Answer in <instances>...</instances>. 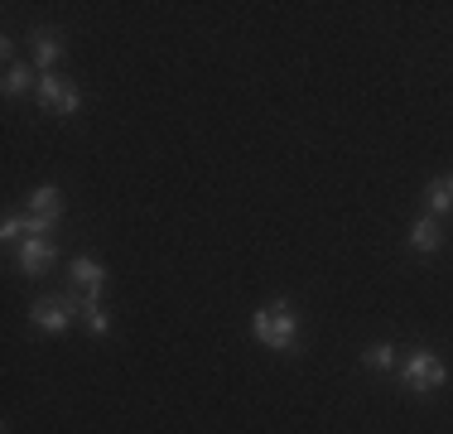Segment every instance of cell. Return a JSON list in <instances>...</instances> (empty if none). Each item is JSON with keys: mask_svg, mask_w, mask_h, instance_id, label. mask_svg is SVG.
Instances as JSON below:
<instances>
[{"mask_svg": "<svg viewBox=\"0 0 453 434\" xmlns=\"http://www.w3.org/2000/svg\"><path fill=\"white\" fill-rule=\"evenodd\" d=\"M251 338L271 353H295L299 347V309L289 299H271L251 314Z\"/></svg>", "mask_w": 453, "mask_h": 434, "instance_id": "1", "label": "cell"}, {"mask_svg": "<svg viewBox=\"0 0 453 434\" xmlns=\"http://www.w3.org/2000/svg\"><path fill=\"white\" fill-rule=\"evenodd\" d=\"M63 227V189L58 183H39L25 198V236H58Z\"/></svg>", "mask_w": 453, "mask_h": 434, "instance_id": "2", "label": "cell"}, {"mask_svg": "<svg viewBox=\"0 0 453 434\" xmlns=\"http://www.w3.org/2000/svg\"><path fill=\"white\" fill-rule=\"evenodd\" d=\"M449 382V367L439 362V353H429V347H410L405 362H401V386L415 391V396H429V391H439Z\"/></svg>", "mask_w": 453, "mask_h": 434, "instance_id": "3", "label": "cell"}, {"mask_svg": "<svg viewBox=\"0 0 453 434\" xmlns=\"http://www.w3.org/2000/svg\"><path fill=\"white\" fill-rule=\"evenodd\" d=\"M73 319H82V299L78 295H44V299H35V309H29V323H35L39 333H68Z\"/></svg>", "mask_w": 453, "mask_h": 434, "instance_id": "4", "label": "cell"}, {"mask_svg": "<svg viewBox=\"0 0 453 434\" xmlns=\"http://www.w3.org/2000/svg\"><path fill=\"white\" fill-rule=\"evenodd\" d=\"M35 102L44 106V112H53V116H78L82 112V87L68 82V78H58V73H39Z\"/></svg>", "mask_w": 453, "mask_h": 434, "instance_id": "5", "label": "cell"}, {"mask_svg": "<svg viewBox=\"0 0 453 434\" xmlns=\"http://www.w3.org/2000/svg\"><path fill=\"white\" fill-rule=\"evenodd\" d=\"M68 53V43H63L58 29H29V63H35L39 73H53V63Z\"/></svg>", "mask_w": 453, "mask_h": 434, "instance_id": "6", "label": "cell"}, {"mask_svg": "<svg viewBox=\"0 0 453 434\" xmlns=\"http://www.w3.org/2000/svg\"><path fill=\"white\" fill-rule=\"evenodd\" d=\"M68 280L82 290V299H102V290H106V266H102V260H92V256H73V260H68Z\"/></svg>", "mask_w": 453, "mask_h": 434, "instance_id": "7", "label": "cell"}, {"mask_svg": "<svg viewBox=\"0 0 453 434\" xmlns=\"http://www.w3.org/2000/svg\"><path fill=\"white\" fill-rule=\"evenodd\" d=\"M53 256H58V246H53L49 236H25V242H19V270H25V275H49Z\"/></svg>", "mask_w": 453, "mask_h": 434, "instance_id": "8", "label": "cell"}, {"mask_svg": "<svg viewBox=\"0 0 453 434\" xmlns=\"http://www.w3.org/2000/svg\"><path fill=\"white\" fill-rule=\"evenodd\" d=\"M410 252H419V256H434L439 246H444V222H439V217H415V222H410Z\"/></svg>", "mask_w": 453, "mask_h": 434, "instance_id": "9", "label": "cell"}, {"mask_svg": "<svg viewBox=\"0 0 453 434\" xmlns=\"http://www.w3.org/2000/svg\"><path fill=\"white\" fill-rule=\"evenodd\" d=\"M25 92H39V68L35 63H5V97H25Z\"/></svg>", "mask_w": 453, "mask_h": 434, "instance_id": "10", "label": "cell"}, {"mask_svg": "<svg viewBox=\"0 0 453 434\" xmlns=\"http://www.w3.org/2000/svg\"><path fill=\"white\" fill-rule=\"evenodd\" d=\"M425 203H429V217H449L453 213V174H444V179H434L425 189Z\"/></svg>", "mask_w": 453, "mask_h": 434, "instance_id": "11", "label": "cell"}, {"mask_svg": "<svg viewBox=\"0 0 453 434\" xmlns=\"http://www.w3.org/2000/svg\"><path fill=\"white\" fill-rule=\"evenodd\" d=\"M82 323H88V333L106 338V333H111V314H106V304L102 299H82Z\"/></svg>", "mask_w": 453, "mask_h": 434, "instance_id": "12", "label": "cell"}, {"mask_svg": "<svg viewBox=\"0 0 453 434\" xmlns=\"http://www.w3.org/2000/svg\"><path fill=\"white\" fill-rule=\"evenodd\" d=\"M362 367H372V372H386V367H395V347L391 343H372L362 353Z\"/></svg>", "mask_w": 453, "mask_h": 434, "instance_id": "13", "label": "cell"}, {"mask_svg": "<svg viewBox=\"0 0 453 434\" xmlns=\"http://www.w3.org/2000/svg\"><path fill=\"white\" fill-rule=\"evenodd\" d=\"M0 242H5V246L25 242V217H5V222H0Z\"/></svg>", "mask_w": 453, "mask_h": 434, "instance_id": "14", "label": "cell"}]
</instances>
